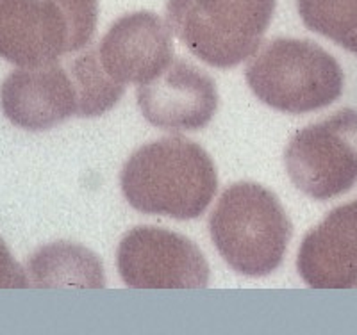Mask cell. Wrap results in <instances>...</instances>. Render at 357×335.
<instances>
[{
    "label": "cell",
    "mask_w": 357,
    "mask_h": 335,
    "mask_svg": "<svg viewBox=\"0 0 357 335\" xmlns=\"http://www.w3.org/2000/svg\"><path fill=\"white\" fill-rule=\"evenodd\" d=\"M120 186L132 209L184 221L206 212L218 189V175L202 146L184 138H165L130 155Z\"/></svg>",
    "instance_id": "obj_1"
},
{
    "label": "cell",
    "mask_w": 357,
    "mask_h": 335,
    "mask_svg": "<svg viewBox=\"0 0 357 335\" xmlns=\"http://www.w3.org/2000/svg\"><path fill=\"white\" fill-rule=\"evenodd\" d=\"M209 234L236 273L259 279L272 275L284 260L291 221L272 191L238 182L220 196L209 218Z\"/></svg>",
    "instance_id": "obj_2"
},
{
    "label": "cell",
    "mask_w": 357,
    "mask_h": 335,
    "mask_svg": "<svg viewBox=\"0 0 357 335\" xmlns=\"http://www.w3.org/2000/svg\"><path fill=\"white\" fill-rule=\"evenodd\" d=\"M247 82L272 109L305 114L329 107L343 93L345 75L340 63L309 40L279 38L250 61Z\"/></svg>",
    "instance_id": "obj_3"
},
{
    "label": "cell",
    "mask_w": 357,
    "mask_h": 335,
    "mask_svg": "<svg viewBox=\"0 0 357 335\" xmlns=\"http://www.w3.org/2000/svg\"><path fill=\"white\" fill-rule=\"evenodd\" d=\"M277 0H168L172 33L193 56L232 68L254 56L272 24Z\"/></svg>",
    "instance_id": "obj_4"
},
{
    "label": "cell",
    "mask_w": 357,
    "mask_h": 335,
    "mask_svg": "<svg viewBox=\"0 0 357 335\" xmlns=\"http://www.w3.org/2000/svg\"><path fill=\"white\" fill-rule=\"evenodd\" d=\"M289 178L314 200H331L357 184V111L343 109L298 130L284 152Z\"/></svg>",
    "instance_id": "obj_5"
},
{
    "label": "cell",
    "mask_w": 357,
    "mask_h": 335,
    "mask_svg": "<svg viewBox=\"0 0 357 335\" xmlns=\"http://www.w3.org/2000/svg\"><path fill=\"white\" fill-rule=\"evenodd\" d=\"M116 266L134 289H202L211 275L195 242L158 226L130 231L120 241Z\"/></svg>",
    "instance_id": "obj_6"
},
{
    "label": "cell",
    "mask_w": 357,
    "mask_h": 335,
    "mask_svg": "<svg viewBox=\"0 0 357 335\" xmlns=\"http://www.w3.org/2000/svg\"><path fill=\"white\" fill-rule=\"evenodd\" d=\"M138 104L146 121L158 129L190 132L204 129L213 120L218 91L204 70L174 59L158 77L139 86Z\"/></svg>",
    "instance_id": "obj_7"
},
{
    "label": "cell",
    "mask_w": 357,
    "mask_h": 335,
    "mask_svg": "<svg viewBox=\"0 0 357 335\" xmlns=\"http://www.w3.org/2000/svg\"><path fill=\"white\" fill-rule=\"evenodd\" d=\"M97 54L102 68L122 86L151 82L175 59L170 31L149 11L130 13L114 22Z\"/></svg>",
    "instance_id": "obj_8"
},
{
    "label": "cell",
    "mask_w": 357,
    "mask_h": 335,
    "mask_svg": "<svg viewBox=\"0 0 357 335\" xmlns=\"http://www.w3.org/2000/svg\"><path fill=\"white\" fill-rule=\"evenodd\" d=\"M0 105L13 125L40 132L77 114V91L70 72L52 61L9 73L0 88Z\"/></svg>",
    "instance_id": "obj_9"
},
{
    "label": "cell",
    "mask_w": 357,
    "mask_h": 335,
    "mask_svg": "<svg viewBox=\"0 0 357 335\" xmlns=\"http://www.w3.org/2000/svg\"><path fill=\"white\" fill-rule=\"evenodd\" d=\"M72 52L70 27L52 0H0V57L38 66Z\"/></svg>",
    "instance_id": "obj_10"
},
{
    "label": "cell",
    "mask_w": 357,
    "mask_h": 335,
    "mask_svg": "<svg viewBox=\"0 0 357 335\" xmlns=\"http://www.w3.org/2000/svg\"><path fill=\"white\" fill-rule=\"evenodd\" d=\"M296 267L312 289L357 287V200L334 209L305 235Z\"/></svg>",
    "instance_id": "obj_11"
},
{
    "label": "cell",
    "mask_w": 357,
    "mask_h": 335,
    "mask_svg": "<svg viewBox=\"0 0 357 335\" xmlns=\"http://www.w3.org/2000/svg\"><path fill=\"white\" fill-rule=\"evenodd\" d=\"M29 273L38 287L106 286L98 258L68 242H57L36 251L29 260Z\"/></svg>",
    "instance_id": "obj_12"
},
{
    "label": "cell",
    "mask_w": 357,
    "mask_h": 335,
    "mask_svg": "<svg viewBox=\"0 0 357 335\" xmlns=\"http://www.w3.org/2000/svg\"><path fill=\"white\" fill-rule=\"evenodd\" d=\"M68 72L77 91V116L95 118L113 109L126 93L102 68L97 49H89L70 61Z\"/></svg>",
    "instance_id": "obj_13"
},
{
    "label": "cell",
    "mask_w": 357,
    "mask_h": 335,
    "mask_svg": "<svg viewBox=\"0 0 357 335\" xmlns=\"http://www.w3.org/2000/svg\"><path fill=\"white\" fill-rule=\"evenodd\" d=\"M307 29L357 56V0H296Z\"/></svg>",
    "instance_id": "obj_14"
},
{
    "label": "cell",
    "mask_w": 357,
    "mask_h": 335,
    "mask_svg": "<svg viewBox=\"0 0 357 335\" xmlns=\"http://www.w3.org/2000/svg\"><path fill=\"white\" fill-rule=\"evenodd\" d=\"M29 280L20 264L13 258L6 242L0 237V289H25Z\"/></svg>",
    "instance_id": "obj_15"
}]
</instances>
